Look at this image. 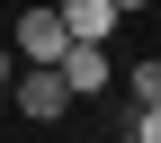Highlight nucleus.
I'll list each match as a JSON object with an SVG mask.
<instances>
[{"mask_svg": "<svg viewBox=\"0 0 161 143\" xmlns=\"http://www.w3.org/2000/svg\"><path fill=\"white\" fill-rule=\"evenodd\" d=\"M9 98H18L27 125H54V116L72 107V90H63V72H54V63H18V72H9Z\"/></svg>", "mask_w": 161, "mask_h": 143, "instance_id": "f257e3e1", "label": "nucleus"}, {"mask_svg": "<svg viewBox=\"0 0 161 143\" xmlns=\"http://www.w3.org/2000/svg\"><path fill=\"white\" fill-rule=\"evenodd\" d=\"M54 72H63V90H72V98H98V90L116 80L108 45H63V54H54Z\"/></svg>", "mask_w": 161, "mask_h": 143, "instance_id": "f03ea898", "label": "nucleus"}, {"mask_svg": "<svg viewBox=\"0 0 161 143\" xmlns=\"http://www.w3.org/2000/svg\"><path fill=\"white\" fill-rule=\"evenodd\" d=\"M72 45V36H63V18H54V0H45V9H18V63H54V54H63Z\"/></svg>", "mask_w": 161, "mask_h": 143, "instance_id": "7ed1b4c3", "label": "nucleus"}, {"mask_svg": "<svg viewBox=\"0 0 161 143\" xmlns=\"http://www.w3.org/2000/svg\"><path fill=\"white\" fill-rule=\"evenodd\" d=\"M54 18H63L72 45H108L116 36V0H54Z\"/></svg>", "mask_w": 161, "mask_h": 143, "instance_id": "20e7f679", "label": "nucleus"}, {"mask_svg": "<svg viewBox=\"0 0 161 143\" xmlns=\"http://www.w3.org/2000/svg\"><path fill=\"white\" fill-rule=\"evenodd\" d=\"M125 107H161V54L125 63Z\"/></svg>", "mask_w": 161, "mask_h": 143, "instance_id": "39448f33", "label": "nucleus"}, {"mask_svg": "<svg viewBox=\"0 0 161 143\" xmlns=\"http://www.w3.org/2000/svg\"><path fill=\"white\" fill-rule=\"evenodd\" d=\"M125 134L134 143H161V107H125Z\"/></svg>", "mask_w": 161, "mask_h": 143, "instance_id": "423d86ee", "label": "nucleus"}, {"mask_svg": "<svg viewBox=\"0 0 161 143\" xmlns=\"http://www.w3.org/2000/svg\"><path fill=\"white\" fill-rule=\"evenodd\" d=\"M9 72H18V54H9V45H0V90H9Z\"/></svg>", "mask_w": 161, "mask_h": 143, "instance_id": "0eeeda50", "label": "nucleus"}, {"mask_svg": "<svg viewBox=\"0 0 161 143\" xmlns=\"http://www.w3.org/2000/svg\"><path fill=\"white\" fill-rule=\"evenodd\" d=\"M134 9H152V0H116V18H134Z\"/></svg>", "mask_w": 161, "mask_h": 143, "instance_id": "6e6552de", "label": "nucleus"}]
</instances>
